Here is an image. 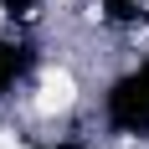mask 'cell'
Wrapping results in <instances>:
<instances>
[{
  "mask_svg": "<svg viewBox=\"0 0 149 149\" xmlns=\"http://www.w3.org/2000/svg\"><path fill=\"white\" fill-rule=\"evenodd\" d=\"M72 98H77V82H72V72H52L41 77V93H36V108L41 113H62V108H72Z\"/></svg>",
  "mask_w": 149,
  "mask_h": 149,
  "instance_id": "1",
  "label": "cell"
},
{
  "mask_svg": "<svg viewBox=\"0 0 149 149\" xmlns=\"http://www.w3.org/2000/svg\"><path fill=\"white\" fill-rule=\"evenodd\" d=\"M0 149H21V144H15V139H10V134H0Z\"/></svg>",
  "mask_w": 149,
  "mask_h": 149,
  "instance_id": "2",
  "label": "cell"
},
{
  "mask_svg": "<svg viewBox=\"0 0 149 149\" xmlns=\"http://www.w3.org/2000/svg\"><path fill=\"white\" fill-rule=\"evenodd\" d=\"M144 5H149V0H144Z\"/></svg>",
  "mask_w": 149,
  "mask_h": 149,
  "instance_id": "3",
  "label": "cell"
}]
</instances>
